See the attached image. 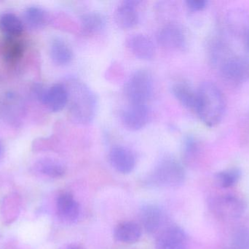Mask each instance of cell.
<instances>
[{"label": "cell", "mask_w": 249, "mask_h": 249, "mask_svg": "<svg viewBox=\"0 0 249 249\" xmlns=\"http://www.w3.org/2000/svg\"><path fill=\"white\" fill-rule=\"evenodd\" d=\"M38 98L51 112L58 113L67 106L68 92L65 85L58 83L48 89H42Z\"/></svg>", "instance_id": "8"}, {"label": "cell", "mask_w": 249, "mask_h": 249, "mask_svg": "<svg viewBox=\"0 0 249 249\" xmlns=\"http://www.w3.org/2000/svg\"><path fill=\"white\" fill-rule=\"evenodd\" d=\"M199 151L198 142L193 136H187L184 140V155L186 160L190 161L197 156Z\"/></svg>", "instance_id": "26"}, {"label": "cell", "mask_w": 249, "mask_h": 249, "mask_svg": "<svg viewBox=\"0 0 249 249\" xmlns=\"http://www.w3.org/2000/svg\"><path fill=\"white\" fill-rule=\"evenodd\" d=\"M157 41L165 49L181 50L186 45L185 34L179 25L168 23L160 29L157 35Z\"/></svg>", "instance_id": "9"}, {"label": "cell", "mask_w": 249, "mask_h": 249, "mask_svg": "<svg viewBox=\"0 0 249 249\" xmlns=\"http://www.w3.org/2000/svg\"><path fill=\"white\" fill-rule=\"evenodd\" d=\"M25 23L32 29H39L48 23V15L42 7L32 6L28 7L23 13Z\"/></svg>", "instance_id": "24"}, {"label": "cell", "mask_w": 249, "mask_h": 249, "mask_svg": "<svg viewBox=\"0 0 249 249\" xmlns=\"http://www.w3.org/2000/svg\"><path fill=\"white\" fill-rule=\"evenodd\" d=\"M209 203L211 211L221 220H235L245 211L244 202L232 194L216 195L210 199Z\"/></svg>", "instance_id": "5"}, {"label": "cell", "mask_w": 249, "mask_h": 249, "mask_svg": "<svg viewBox=\"0 0 249 249\" xmlns=\"http://www.w3.org/2000/svg\"><path fill=\"white\" fill-rule=\"evenodd\" d=\"M232 244L235 249H249V230H238L234 235Z\"/></svg>", "instance_id": "27"}, {"label": "cell", "mask_w": 249, "mask_h": 249, "mask_svg": "<svg viewBox=\"0 0 249 249\" xmlns=\"http://www.w3.org/2000/svg\"><path fill=\"white\" fill-rule=\"evenodd\" d=\"M140 1L125 0L123 1L115 12V20L121 29H128L134 27L139 22L138 7Z\"/></svg>", "instance_id": "12"}, {"label": "cell", "mask_w": 249, "mask_h": 249, "mask_svg": "<svg viewBox=\"0 0 249 249\" xmlns=\"http://www.w3.org/2000/svg\"><path fill=\"white\" fill-rule=\"evenodd\" d=\"M225 99L219 88L212 82H203L197 89L196 110L200 121L209 127L222 121L225 114Z\"/></svg>", "instance_id": "2"}, {"label": "cell", "mask_w": 249, "mask_h": 249, "mask_svg": "<svg viewBox=\"0 0 249 249\" xmlns=\"http://www.w3.org/2000/svg\"><path fill=\"white\" fill-rule=\"evenodd\" d=\"M226 21L233 35L244 39L249 35V14L247 12L240 9L232 10L228 13Z\"/></svg>", "instance_id": "17"}, {"label": "cell", "mask_w": 249, "mask_h": 249, "mask_svg": "<svg viewBox=\"0 0 249 249\" xmlns=\"http://www.w3.org/2000/svg\"><path fill=\"white\" fill-rule=\"evenodd\" d=\"M24 48L23 42L17 38H6L2 45L3 58L8 64H16L23 57Z\"/></svg>", "instance_id": "23"}, {"label": "cell", "mask_w": 249, "mask_h": 249, "mask_svg": "<svg viewBox=\"0 0 249 249\" xmlns=\"http://www.w3.org/2000/svg\"><path fill=\"white\" fill-rule=\"evenodd\" d=\"M109 162L114 169L123 174H128L134 170L136 158L133 152L122 146L112 148L109 154Z\"/></svg>", "instance_id": "13"}, {"label": "cell", "mask_w": 249, "mask_h": 249, "mask_svg": "<svg viewBox=\"0 0 249 249\" xmlns=\"http://www.w3.org/2000/svg\"><path fill=\"white\" fill-rule=\"evenodd\" d=\"M171 92L176 99L184 108H196L197 90H195L190 83L184 80L175 82L171 86Z\"/></svg>", "instance_id": "16"}, {"label": "cell", "mask_w": 249, "mask_h": 249, "mask_svg": "<svg viewBox=\"0 0 249 249\" xmlns=\"http://www.w3.org/2000/svg\"><path fill=\"white\" fill-rule=\"evenodd\" d=\"M56 207L58 216L64 223L73 224L79 219L80 206L70 193H62L58 196Z\"/></svg>", "instance_id": "14"}, {"label": "cell", "mask_w": 249, "mask_h": 249, "mask_svg": "<svg viewBox=\"0 0 249 249\" xmlns=\"http://www.w3.org/2000/svg\"><path fill=\"white\" fill-rule=\"evenodd\" d=\"M224 81L231 86H239L249 80V58H228L220 64Z\"/></svg>", "instance_id": "6"}, {"label": "cell", "mask_w": 249, "mask_h": 249, "mask_svg": "<svg viewBox=\"0 0 249 249\" xmlns=\"http://www.w3.org/2000/svg\"><path fill=\"white\" fill-rule=\"evenodd\" d=\"M50 56L54 64L58 66L68 65L73 59V51L70 45L62 38L53 39L50 46Z\"/></svg>", "instance_id": "18"}, {"label": "cell", "mask_w": 249, "mask_h": 249, "mask_svg": "<svg viewBox=\"0 0 249 249\" xmlns=\"http://www.w3.org/2000/svg\"><path fill=\"white\" fill-rule=\"evenodd\" d=\"M245 44L247 49H248V51H249V35L245 38Z\"/></svg>", "instance_id": "30"}, {"label": "cell", "mask_w": 249, "mask_h": 249, "mask_svg": "<svg viewBox=\"0 0 249 249\" xmlns=\"http://www.w3.org/2000/svg\"><path fill=\"white\" fill-rule=\"evenodd\" d=\"M0 31L6 38H18L23 32V22L13 13H2L0 16Z\"/></svg>", "instance_id": "22"}, {"label": "cell", "mask_w": 249, "mask_h": 249, "mask_svg": "<svg viewBox=\"0 0 249 249\" xmlns=\"http://www.w3.org/2000/svg\"><path fill=\"white\" fill-rule=\"evenodd\" d=\"M157 249H187V237L179 227L173 225L161 231L156 241Z\"/></svg>", "instance_id": "10"}, {"label": "cell", "mask_w": 249, "mask_h": 249, "mask_svg": "<svg viewBox=\"0 0 249 249\" xmlns=\"http://www.w3.org/2000/svg\"><path fill=\"white\" fill-rule=\"evenodd\" d=\"M140 219L146 232L155 233L163 225L165 215L162 209L155 205L147 204L141 209Z\"/></svg>", "instance_id": "15"}, {"label": "cell", "mask_w": 249, "mask_h": 249, "mask_svg": "<svg viewBox=\"0 0 249 249\" xmlns=\"http://www.w3.org/2000/svg\"><path fill=\"white\" fill-rule=\"evenodd\" d=\"M36 172L51 178H59L66 173V167L61 161L54 158L45 157L35 164Z\"/></svg>", "instance_id": "19"}, {"label": "cell", "mask_w": 249, "mask_h": 249, "mask_svg": "<svg viewBox=\"0 0 249 249\" xmlns=\"http://www.w3.org/2000/svg\"><path fill=\"white\" fill-rule=\"evenodd\" d=\"M65 85L68 92L69 114L73 121L80 124L91 123L97 112L98 99L93 91L77 78H71Z\"/></svg>", "instance_id": "1"}, {"label": "cell", "mask_w": 249, "mask_h": 249, "mask_svg": "<svg viewBox=\"0 0 249 249\" xmlns=\"http://www.w3.org/2000/svg\"><path fill=\"white\" fill-rule=\"evenodd\" d=\"M1 151H2V147H1V143H0V155H1Z\"/></svg>", "instance_id": "31"}, {"label": "cell", "mask_w": 249, "mask_h": 249, "mask_svg": "<svg viewBox=\"0 0 249 249\" xmlns=\"http://www.w3.org/2000/svg\"><path fill=\"white\" fill-rule=\"evenodd\" d=\"M185 179V171L178 161L171 156L162 158L158 162L150 176L155 185L164 187H176L181 185Z\"/></svg>", "instance_id": "4"}, {"label": "cell", "mask_w": 249, "mask_h": 249, "mask_svg": "<svg viewBox=\"0 0 249 249\" xmlns=\"http://www.w3.org/2000/svg\"><path fill=\"white\" fill-rule=\"evenodd\" d=\"M149 111L145 104H129L121 114V121L129 131L136 132L146 127Z\"/></svg>", "instance_id": "7"}, {"label": "cell", "mask_w": 249, "mask_h": 249, "mask_svg": "<svg viewBox=\"0 0 249 249\" xmlns=\"http://www.w3.org/2000/svg\"><path fill=\"white\" fill-rule=\"evenodd\" d=\"M154 81L150 72L146 70L135 71L124 84V92L129 104H145L152 97Z\"/></svg>", "instance_id": "3"}, {"label": "cell", "mask_w": 249, "mask_h": 249, "mask_svg": "<svg viewBox=\"0 0 249 249\" xmlns=\"http://www.w3.org/2000/svg\"><path fill=\"white\" fill-rule=\"evenodd\" d=\"M142 236V228L133 222L120 224L115 230V238L120 242L134 244Z\"/></svg>", "instance_id": "21"}, {"label": "cell", "mask_w": 249, "mask_h": 249, "mask_svg": "<svg viewBox=\"0 0 249 249\" xmlns=\"http://www.w3.org/2000/svg\"><path fill=\"white\" fill-rule=\"evenodd\" d=\"M186 4L192 11H201L207 7L208 1L206 0H187Z\"/></svg>", "instance_id": "28"}, {"label": "cell", "mask_w": 249, "mask_h": 249, "mask_svg": "<svg viewBox=\"0 0 249 249\" xmlns=\"http://www.w3.org/2000/svg\"><path fill=\"white\" fill-rule=\"evenodd\" d=\"M126 46L130 52L139 59L149 61L155 57V45L152 39L143 34L129 35L126 39Z\"/></svg>", "instance_id": "11"}, {"label": "cell", "mask_w": 249, "mask_h": 249, "mask_svg": "<svg viewBox=\"0 0 249 249\" xmlns=\"http://www.w3.org/2000/svg\"><path fill=\"white\" fill-rule=\"evenodd\" d=\"M80 23L83 32L88 35L99 33L105 29L107 19L100 12L91 11L80 16Z\"/></svg>", "instance_id": "20"}, {"label": "cell", "mask_w": 249, "mask_h": 249, "mask_svg": "<svg viewBox=\"0 0 249 249\" xmlns=\"http://www.w3.org/2000/svg\"><path fill=\"white\" fill-rule=\"evenodd\" d=\"M241 177V171L240 169L230 168L217 172L214 177L215 183L219 188H231L239 181Z\"/></svg>", "instance_id": "25"}, {"label": "cell", "mask_w": 249, "mask_h": 249, "mask_svg": "<svg viewBox=\"0 0 249 249\" xmlns=\"http://www.w3.org/2000/svg\"><path fill=\"white\" fill-rule=\"evenodd\" d=\"M64 249H84L81 246L77 245V244H71V245L68 246Z\"/></svg>", "instance_id": "29"}]
</instances>
